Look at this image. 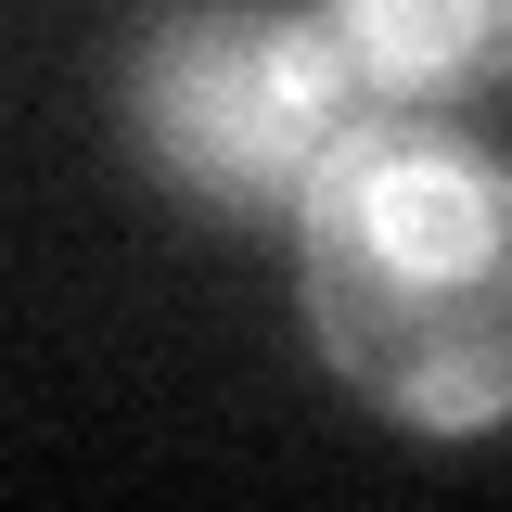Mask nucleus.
I'll return each mask as SVG.
<instances>
[{
  "mask_svg": "<svg viewBox=\"0 0 512 512\" xmlns=\"http://www.w3.org/2000/svg\"><path fill=\"white\" fill-rule=\"evenodd\" d=\"M295 256H308L320 359L372 410L423 423V436L512 423V167L500 154H474L423 103H384L320 167Z\"/></svg>",
  "mask_w": 512,
  "mask_h": 512,
  "instance_id": "obj_1",
  "label": "nucleus"
},
{
  "mask_svg": "<svg viewBox=\"0 0 512 512\" xmlns=\"http://www.w3.org/2000/svg\"><path fill=\"white\" fill-rule=\"evenodd\" d=\"M384 116L333 13L180 0L128 39V141L192 218H308L320 167Z\"/></svg>",
  "mask_w": 512,
  "mask_h": 512,
  "instance_id": "obj_2",
  "label": "nucleus"
},
{
  "mask_svg": "<svg viewBox=\"0 0 512 512\" xmlns=\"http://www.w3.org/2000/svg\"><path fill=\"white\" fill-rule=\"evenodd\" d=\"M384 103H461L512 77V0H333Z\"/></svg>",
  "mask_w": 512,
  "mask_h": 512,
  "instance_id": "obj_3",
  "label": "nucleus"
}]
</instances>
